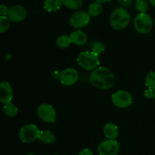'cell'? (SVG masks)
Returning a JSON list of instances; mask_svg holds the SVG:
<instances>
[{
    "label": "cell",
    "mask_w": 155,
    "mask_h": 155,
    "mask_svg": "<svg viewBox=\"0 0 155 155\" xmlns=\"http://www.w3.org/2000/svg\"><path fill=\"white\" fill-rule=\"evenodd\" d=\"M89 83L93 87L102 90L110 89L115 83V76L109 68L98 67L89 76Z\"/></svg>",
    "instance_id": "6da1fadb"
},
{
    "label": "cell",
    "mask_w": 155,
    "mask_h": 155,
    "mask_svg": "<svg viewBox=\"0 0 155 155\" xmlns=\"http://www.w3.org/2000/svg\"><path fill=\"white\" fill-rule=\"evenodd\" d=\"M130 20V15L127 9L123 7L117 8L110 15V27L115 30H123L128 27Z\"/></svg>",
    "instance_id": "7a4b0ae2"
},
{
    "label": "cell",
    "mask_w": 155,
    "mask_h": 155,
    "mask_svg": "<svg viewBox=\"0 0 155 155\" xmlns=\"http://www.w3.org/2000/svg\"><path fill=\"white\" fill-rule=\"evenodd\" d=\"M77 61L80 68L89 71H94L100 64L99 55L93 51H82L79 54Z\"/></svg>",
    "instance_id": "3957f363"
},
{
    "label": "cell",
    "mask_w": 155,
    "mask_h": 155,
    "mask_svg": "<svg viewBox=\"0 0 155 155\" xmlns=\"http://www.w3.org/2000/svg\"><path fill=\"white\" fill-rule=\"evenodd\" d=\"M40 131L41 130H39L37 126L35 124H27L21 127L18 133V136L20 140L24 143H32L36 139H39Z\"/></svg>",
    "instance_id": "277c9868"
},
{
    "label": "cell",
    "mask_w": 155,
    "mask_h": 155,
    "mask_svg": "<svg viewBox=\"0 0 155 155\" xmlns=\"http://www.w3.org/2000/svg\"><path fill=\"white\" fill-rule=\"evenodd\" d=\"M134 27L139 33L147 34L153 28L152 18L147 13H139L134 19Z\"/></svg>",
    "instance_id": "5b68a950"
},
{
    "label": "cell",
    "mask_w": 155,
    "mask_h": 155,
    "mask_svg": "<svg viewBox=\"0 0 155 155\" xmlns=\"http://www.w3.org/2000/svg\"><path fill=\"white\" fill-rule=\"evenodd\" d=\"M111 101L118 108H127L133 104V98L129 92L120 89L112 94Z\"/></svg>",
    "instance_id": "8992f818"
},
{
    "label": "cell",
    "mask_w": 155,
    "mask_h": 155,
    "mask_svg": "<svg viewBox=\"0 0 155 155\" xmlns=\"http://www.w3.org/2000/svg\"><path fill=\"white\" fill-rule=\"evenodd\" d=\"M120 145L116 139H109L100 142L97 148L99 155H117Z\"/></svg>",
    "instance_id": "52a82bcc"
},
{
    "label": "cell",
    "mask_w": 155,
    "mask_h": 155,
    "mask_svg": "<svg viewBox=\"0 0 155 155\" xmlns=\"http://www.w3.org/2000/svg\"><path fill=\"white\" fill-rule=\"evenodd\" d=\"M38 117L46 124H53L56 120V111L53 106L48 103H42L37 108Z\"/></svg>",
    "instance_id": "ba28073f"
},
{
    "label": "cell",
    "mask_w": 155,
    "mask_h": 155,
    "mask_svg": "<svg viewBox=\"0 0 155 155\" xmlns=\"http://www.w3.org/2000/svg\"><path fill=\"white\" fill-rule=\"evenodd\" d=\"M91 16L85 11H76L70 18V24L74 28L81 29L86 27L90 21Z\"/></svg>",
    "instance_id": "9c48e42d"
},
{
    "label": "cell",
    "mask_w": 155,
    "mask_h": 155,
    "mask_svg": "<svg viewBox=\"0 0 155 155\" xmlns=\"http://www.w3.org/2000/svg\"><path fill=\"white\" fill-rule=\"evenodd\" d=\"M80 74L77 69L74 68H67L61 72L59 80L65 86H71L77 83Z\"/></svg>",
    "instance_id": "30bf717a"
},
{
    "label": "cell",
    "mask_w": 155,
    "mask_h": 155,
    "mask_svg": "<svg viewBox=\"0 0 155 155\" xmlns=\"http://www.w3.org/2000/svg\"><path fill=\"white\" fill-rule=\"evenodd\" d=\"M27 10L24 6L16 5L9 8L7 16L11 21L18 23L24 21L27 17Z\"/></svg>",
    "instance_id": "8fae6325"
},
{
    "label": "cell",
    "mask_w": 155,
    "mask_h": 155,
    "mask_svg": "<svg viewBox=\"0 0 155 155\" xmlns=\"http://www.w3.org/2000/svg\"><path fill=\"white\" fill-rule=\"evenodd\" d=\"M13 99V89L8 82L2 81L0 83V101L2 104L10 102Z\"/></svg>",
    "instance_id": "7c38bea8"
},
{
    "label": "cell",
    "mask_w": 155,
    "mask_h": 155,
    "mask_svg": "<svg viewBox=\"0 0 155 155\" xmlns=\"http://www.w3.org/2000/svg\"><path fill=\"white\" fill-rule=\"evenodd\" d=\"M69 36L71 43L76 45H79V46L85 45L88 41V36L86 33L80 29L72 32Z\"/></svg>",
    "instance_id": "4fadbf2b"
},
{
    "label": "cell",
    "mask_w": 155,
    "mask_h": 155,
    "mask_svg": "<svg viewBox=\"0 0 155 155\" xmlns=\"http://www.w3.org/2000/svg\"><path fill=\"white\" fill-rule=\"evenodd\" d=\"M103 133L107 139H117L119 136V128L113 123H107L103 127Z\"/></svg>",
    "instance_id": "5bb4252c"
},
{
    "label": "cell",
    "mask_w": 155,
    "mask_h": 155,
    "mask_svg": "<svg viewBox=\"0 0 155 155\" xmlns=\"http://www.w3.org/2000/svg\"><path fill=\"white\" fill-rule=\"evenodd\" d=\"M63 5L62 0H45L43 8L48 12H56Z\"/></svg>",
    "instance_id": "9a60e30c"
},
{
    "label": "cell",
    "mask_w": 155,
    "mask_h": 155,
    "mask_svg": "<svg viewBox=\"0 0 155 155\" xmlns=\"http://www.w3.org/2000/svg\"><path fill=\"white\" fill-rule=\"evenodd\" d=\"M39 140L45 145H52L56 142V137L50 130H42L39 133Z\"/></svg>",
    "instance_id": "2e32d148"
},
{
    "label": "cell",
    "mask_w": 155,
    "mask_h": 155,
    "mask_svg": "<svg viewBox=\"0 0 155 155\" xmlns=\"http://www.w3.org/2000/svg\"><path fill=\"white\" fill-rule=\"evenodd\" d=\"M3 110H4V113L6 116H8V117H14L18 114V107L12 101H10V102L4 104Z\"/></svg>",
    "instance_id": "e0dca14e"
},
{
    "label": "cell",
    "mask_w": 155,
    "mask_h": 155,
    "mask_svg": "<svg viewBox=\"0 0 155 155\" xmlns=\"http://www.w3.org/2000/svg\"><path fill=\"white\" fill-rule=\"evenodd\" d=\"M103 12V6L101 3L97 2H92L89 5L88 8V13L91 17H97L101 14Z\"/></svg>",
    "instance_id": "ac0fdd59"
},
{
    "label": "cell",
    "mask_w": 155,
    "mask_h": 155,
    "mask_svg": "<svg viewBox=\"0 0 155 155\" xmlns=\"http://www.w3.org/2000/svg\"><path fill=\"white\" fill-rule=\"evenodd\" d=\"M71 44V41L70 39V36H67V35H61L56 39V45L59 48H61V49L68 48Z\"/></svg>",
    "instance_id": "d6986e66"
},
{
    "label": "cell",
    "mask_w": 155,
    "mask_h": 155,
    "mask_svg": "<svg viewBox=\"0 0 155 155\" xmlns=\"http://www.w3.org/2000/svg\"><path fill=\"white\" fill-rule=\"evenodd\" d=\"M63 5L71 10H79L83 6V0H62Z\"/></svg>",
    "instance_id": "ffe728a7"
},
{
    "label": "cell",
    "mask_w": 155,
    "mask_h": 155,
    "mask_svg": "<svg viewBox=\"0 0 155 155\" xmlns=\"http://www.w3.org/2000/svg\"><path fill=\"white\" fill-rule=\"evenodd\" d=\"M135 8L139 13H147L149 8V4L147 0H136Z\"/></svg>",
    "instance_id": "44dd1931"
},
{
    "label": "cell",
    "mask_w": 155,
    "mask_h": 155,
    "mask_svg": "<svg viewBox=\"0 0 155 155\" xmlns=\"http://www.w3.org/2000/svg\"><path fill=\"white\" fill-rule=\"evenodd\" d=\"M145 86L148 89L155 91V72L151 71L145 77Z\"/></svg>",
    "instance_id": "7402d4cb"
},
{
    "label": "cell",
    "mask_w": 155,
    "mask_h": 155,
    "mask_svg": "<svg viewBox=\"0 0 155 155\" xmlns=\"http://www.w3.org/2000/svg\"><path fill=\"white\" fill-rule=\"evenodd\" d=\"M11 20L8 16L0 17V32L4 33L9 29L11 25Z\"/></svg>",
    "instance_id": "603a6c76"
},
{
    "label": "cell",
    "mask_w": 155,
    "mask_h": 155,
    "mask_svg": "<svg viewBox=\"0 0 155 155\" xmlns=\"http://www.w3.org/2000/svg\"><path fill=\"white\" fill-rule=\"evenodd\" d=\"M104 50H105V46H104V44L101 42H95L92 45V51L98 55L102 54Z\"/></svg>",
    "instance_id": "cb8c5ba5"
},
{
    "label": "cell",
    "mask_w": 155,
    "mask_h": 155,
    "mask_svg": "<svg viewBox=\"0 0 155 155\" xmlns=\"http://www.w3.org/2000/svg\"><path fill=\"white\" fill-rule=\"evenodd\" d=\"M8 7H7V6L5 5H2L0 6V15H1V16H7L8 12Z\"/></svg>",
    "instance_id": "d4e9b609"
},
{
    "label": "cell",
    "mask_w": 155,
    "mask_h": 155,
    "mask_svg": "<svg viewBox=\"0 0 155 155\" xmlns=\"http://www.w3.org/2000/svg\"><path fill=\"white\" fill-rule=\"evenodd\" d=\"M154 90H152V89H148L145 90V96L147 97L148 98H154Z\"/></svg>",
    "instance_id": "484cf974"
},
{
    "label": "cell",
    "mask_w": 155,
    "mask_h": 155,
    "mask_svg": "<svg viewBox=\"0 0 155 155\" xmlns=\"http://www.w3.org/2000/svg\"><path fill=\"white\" fill-rule=\"evenodd\" d=\"M77 155H94L93 151L89 148H84Z\"/></svg>",
    "instance_id": "4316f807"
},
{
    "label": "cell",
    "mask_w": 155,
    "mask_h": 155,
    "mask_svg": "<svg viewBox=\"0 0 155 155\" xmlns=\"http://www.w3.org/2000/svg\"><path fill=\"white\" fill-rule=\"evenodd\" d=\"M118 1L123 7H128L133 2V0H118Z\"/></svg>",
    "instance_id": "83f0119b"
},
{
    "label": "cell",
    "mask_w": 155,
    "mask_h": 155,
    "mask_svg": "<svg viewBox=\"0 0 155 155\" xmlns=\"http://www.w3.org/2000/svg\"><path fill=\"white\" fill-rule=\"evenodd\" d=\"M95 2H97L98 3H101V4H104V3H107L110 2L111 0H94Z\"/></svg>",
    "instance_id": "f1b7e54d"
},
{
    "label": "cell",
    "mask_w": 155,
    "mask_h": 155,
    "mask_svg": "<svg viewBox=\"0 0 155 155\" xmlns=\"http://www.w3.org/2000/svg\"><path fill=\"white\" fill-rule=\"evenodd\" d=\"M149 2L151 3V5H153L155 7V0H149Z\"/></svg>",
    "instance_id": "f546056e"
},
{
    "label": "cell",
    "mask_w": 155,
    "mask_h": 155,
    "mask_svg": "<svg viewBox=\"0 0 155 155\" xmlns=\"http://www.w3.org/2000/svg\"><path fill=\"white\" fill-rule=\"evenodd\" d=\"M154 100H155V92H154Z\"/></svg>",
    "instance_id": "4dcf8cb0"
},
{
    "label": "cell",
    "mask_w": 155,
    "mask_h": 155,
    "mask_svg": "<svg viewBox=\"0 0 155 155\" xmlns=\"http://www.w3.org/2000/svg\"><path fill=\"white\" fill-rule=\"evenodd\" d=\"M54 155H58V154H54Z\"/></svg>",
    "instance_id": "1f68e13d"
}]
</instances>
